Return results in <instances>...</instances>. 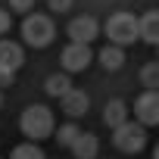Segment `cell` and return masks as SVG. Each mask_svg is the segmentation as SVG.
Returning a JSON list of instances; mask_svg holds the SVG:
<instances>
[{
  "instance_id": "6da1fadb",
  "label": "cell",
  "mask_w": 159,
  "mask_h": 159,
  "mask_svg": "<svg viewBox=\"0 0 159 159\" xmlns=\"http://www.w3.org/2000/svg\"><path fill=\"white\" fill-rule=\"evenodd\" d=\"M19 128H22V134H25L28 140L38 143V140H44V137H50V134L56 131V125H53V112H50L44 103H31V106L22 109Z\"/></svg>"
},
{
  "instance_id": "7a4b0ae2",
  "label": "cell",
  "mask_w": 159,
  "mask_h": 159,
  "mask_svg": "<svg viewBox=\"0 0 159 159\" xmlns=\"http://www.w3.org/2000/svg\"><path fill=\"white\" fill-rule=\"evenodd\" d=\"M56 28L50 22V16H41V13H28L25 22H22V41L28 47H47L53 41Z\"/></svg>"
},
{
  "instance_id": "3957f363",
  "label": "cell",
  "mask_w": 159,
  "mask_h": 159,
  "mask_svg": "<svg viewBox=\"0 0 159 159\" xmlns=\"http://www.w3.org/2000/svg\"><path fill=\"white\" fill-rule=\"evenodd\" d=\"M106 34H109V44L125 47V44H134L140 38V28H137V19L131 13H112L106 19Z\"/></svg>"
},
{
  "instance_id": "277c9868",
  "label": "cell",
  "mask_w": 159,
  "mask_h": 159,
  "mask_svg": "<svg viewBox=\"0 0 159 159\" xmlns=\"http://www.w3.org/2000/svg\"><path fill=\"white\" fill-rule=\"evenodd\" d=\"M112 143H116V150H122V153H140L143 147H147V128L140 125V122H125V125H119V128H112Z\"/></svg>"
},
{
  "instance_id": "5b68a950",
  "label": "cell",
  "mask_w": 159,
  "mask_h": 159,
  "mask_svg": "<svg viewBox=\"0 0 159 159\" xmlns=\"http://www.w3.org/2000/svg\"><path fill=\"white\" fill-rule=\"evenodd\" d=\"M134 119L150 128V125H159V91H143L137 100H134Z\"/></svg>"
},
{
  "instance_id": "8992f818",
  "label": "cell",
  "mask_w": 159,
  "mask_h": 159,
  "mask_svg": "<svg viewBox=\"0 0 159 159\" xmlns=\"http://www.w3.org/2000/svg\"><path fill=\"white\" fill-rule=\"evenodd\" d=\"M91 59H94V53H91L88 44L69 41L66 50H62V69H66V72H84V69L91 66Z\"/></svg>"
},
{
  "instance_id": "52a82bcc",
  "label": "cell",
  "mask_w": 159,
  "mask_h": 159,
  "mask_svg": "<svg viewBox=\"0 0 159 159\" xmlns=\"http://www.w3.org/2000/svg\"><path fill=\"white\" fill-rule=\"evenodd\" d=\"M66 31H69V38H72L75 44H91V41L100 34V22H97L94 16H75Z\"/></svg>"
},
{
  "instance_id": "ba28073f",
  "label": "cell",
  "mask_w": 159,
  "mask_h": 159,
  "mask_svg": "<svg viewBox=\"0 0 159 159\" xmlns=\"http://www.w3.org/2000/svg\"><path fill=\"white\" fill-rule=\"evenodd\" d=\"M25 62V53L16 41H7L0 38V72H19Z\"/></svg>"
},
{
  "instance_id": "9c48e42d",
  "label": "cell",
  "mask_w": 159,
  "mask_h": 159,
  "mask_svg": "<svg viewBox=\"0 0 159 159\" xmlns=\"http://www.w3.org/2000/svg\"><path fill=\"white\" fill-rule=\"evenodd\" d=\"M59 106H62V112H66L69 119H78V116H84V112H88V106H91V97H88L84 91L72 88L66 97H59Z\"/></svg>"
},
{
  "instance_id": "30bf717a",
  "label": "cell",
  "mask_w": 159,
  "mask_h": 159,
  "mask_svg": "<svg viewBox=\"0 0 159 159\" xmlns=\"http://www.w3.org/2000/svg\"><path fill=\"white\" fill-rule=\"evenodd\" d=\"M69 150H72L75 159H97V153H100V140H97V134L81 131V134H78V140H75Z\"/></svg>"
},
{
  "instance_id": "8fae6325",
  "label": "cell",
  "mask_w": 159,
  "mask_h": 159,
  "mask_svg": "<svg viewBox=\"0 0 159 159\" xmlns=\"http://www.w3.org/2000/svg\"><path fill=\"white\" fill-rule=\"evenodd\" d=\"M137 28H140V38L153 47H159V10H150L137 19Z\"/></svg>"
},
{
  "instance_id": "7c38bea8",
  "label": "cell",
  "mask_w": 159,
  "mask_h": 159,
  "mask_svg": "<svg viewBox=\"0 0 159 159\" xmlns=\"http://www.w3.org/2000/svg\"><path fill=\"white\" fill-rule=\"evenodd\" d=\"M97 59H100V66H103L106 72H116V69L125 66V50H122L119 44H106V47L97 53Z\"/></svg>"
},
{
  "instance_id": "4fadbf2b",
  "label": "cell",
  "mask_w": 159,
  "mask_h": 159,
  "mask_svg": "<svg viewBox=\"0 0 159 159\" xmlns=\"http://www.w3.org/2000/svg\"><path fill=\"white\" fill-rule=\"evenodd\" d=\"M103 122H106L109 128L125 125V122H128V103H125V100H109V103L103 106Z\"/></svg>"
},
{
  "instance_id": "5bb4252c",
  "label": "cell",
  "mask_w": 159,
  "mask_h": 159,
  "mask_svg": "<svg viewBox=\"0 0 159 159\" xmlns=\"http://www.w3.org/2000/svg\"><path fill=\"white\" fill-rule=\"evenodd\" d=\"M44 91H47L50 97H66V94L72 91V78H69V75H59V72H56V75H50V78H47Z\"/></svg>"
},
{
  "instance_id": "9a60e30c",
  "label": "cell",
  "mask_w": 159,
  "mask_h": 159,
  "mask_svg": "<svg viewBox=\"0 0 159 159\" xmlns=\"http://www.w3.org/2000/svg\"><path fill=\"white\" fill-rule=\"evenodd\" d=\"M140 84L147 91H159V59H150L143 69H140Z\"/></svg>"
},
{
  "instance_id": "2e32d148",
  "label": "cell",
  "mask_w": 159,
  "mask_h": 159,
  "mask_svg": "<svg viewBox=\"0 0 159 159\" xmlns=\"http://www.w3.org/2000/svg\"><path fill=\"white\" fill-rule=\"evenodd\" d=\"M10 159H47V156H44V150H41L34 140H28V143H19V147H13Z\"/></svg>"
},
{
  "instance_id": "e0dca14e",
  "label": "cell",
  "mask_w": 159,
  "mask_h": 159,
  "mask_svg": "<svg viewBox=\"0 0 159 159\" xmlns=\"http://www.w3.org/2000/svg\"><path fill=\"white\" fill-rule=\"evenodd\" d=\"M78 134H81V128H78L75 122H66V125H59V131H56V143H59V147H72V143L78 140Z\"/></svg>"
},
{
  "instance_id": "ac0fdd59",
  "label": "cell",
  "mask_w": 159,
  "mask_h": 159,
  "mask_svg": "<svg viewBox=\"0 0 159 159\" xmlns=\"http://www.w3.org/2000/svg\"><path fill=\"white\" fill-rule=\"evenodd\" d=\"M34 10V0H10V13H31Z\"/></svg>"
},
{
  "instance_id": "d6986e66",
  "label": "cell",
  "mask_w": 159,
  "mask_h": 159,
  "mask_svg": "<svg viewBox=\"0 0 159 159\" xmlns=\"http://www.w3.org/2000/svg\"><path fill=\"white\" fill-rule=\"evenodd\" d=\"M72 3H75V0H47V7L53 13H66V10H72Z\"/></svg>"
},
{
  "instance_id": "ffe728a7",
  "label": "cell",
  "mask_w": 159,
  "mask_h": 159,
  "mask_svg": "<svg viewBox=\"0 0 159 159\" xmlns=\"http://www.w3.org/2000/svg\"><path fill=\"white\" fill-rule=\"evenodd\" d=\"M10 25H13V13L10 10H0V34H7Z\"/></svg>"
},
{
  "instance_id": "44dd1931",
  "label": "cell",
  "mask_w": 159,
  "mask_h": 159,
  "mask_svg": "<svg viewBox=\"0 0 159 159\" xmlns=\"http://www.w3.org/2000/svg\"><path fill=\"white\" fill-rule=\"evenodd\" d=\"M10 84H16V72H0V91Z\"/></svg>"
},
{
  "instance_id": "7402d4cb",
  "label": "cell",
  "mask_w": 159,
  "mask_h": 159,
  "mask_svg": "<svg viewBox=\"0 0 159 159\" xmlns=\"http://www.w3.org/2000/svg\"><path fill=\"white\" fill-rule=\"evenodd\" d=\"M153 159H159V143H156V147H153Z\"/></svg>"
},
{
  "instance_id": "603a6c76",
  "label": "cell",
  "mask_w": 159,
  "mask_h": 159,
  "mask_svg": "<svg viewBox=\"0 0 159 159\" xmlns=\"http://www.w3.org/2000/svg\"><path fill=\"white\" fill-rule=\"evenodd\" d=\"M0 106H3V91H0Z\"/></svg>"
},
{
  "instance_id": "cb8c5ba5",
  "label": "cell",
  "mask_w": 159,
  "mask_h": 159,
  "mask_svg": "<svg viewBox=\"0 0 159 159\" xmlns=\"http://www.w3.org/2000/svg\"><path fill=\"white\" fill-rule=\"evenodd\" d=\"M156 50H159V47H156ZM156 59H159V56H156Z\"/></svg>"
}]
</instances>
